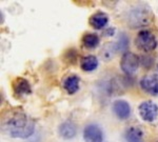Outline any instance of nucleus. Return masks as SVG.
Segmentation results:
<instances>
[{
	"instance_id": "7ed1b4c3",
	"label": "nucleus",
	"mask_w": 158,
	"mask_h": 142,
	"mask_svg": "<svg viewBox=\"0 0 158 142\" xmlns=\"http://www.w3.org/2000/svg\"><path fill=\"white\" fill-rule=\"evenodd\" d=\"M135 44L140 51L144 53L152 52L157 47V39L152 32L148 30H142L137 34L135 38Z\"/></svg>"
},
{
	"instance_id": "f3484780",
	"label": "nucleus",
	"mask_w": 158,
	"mask_h": 142,
	"mask_svg": "<svg viewBox=\"0 0 158 142\" xmlns=\"http://www.w3.org/2000/svg\"><path fill=\"white\" fill-rule=\"evenodd\" d=\"M114 33H115V29L114 27H109V29L106 30V32H104V35H106V37H111L114 35Z\"/></svg>"
},
{
	"instance_id": "a211bd4d",
	"label": "nucleus",
	"mask_w": 158,
	"mask_h": 142,
	"mask_svg": "<svg viewBox=\"0 0 158 142\" xmlns=\"http://www.w3.org/2000/svg\"><path fill=\"white\" fill-rule=\"evenodd\" d=\"M156 75L158 76V65H157V67H156Z\"/></svg>"
},
{
	"instance_id": "9d476101",
	"label": "nucleus",
	"mask_w": 158,
	"mask_h": 142,
	"mask_svg": "<svg viewBox=\"0 0 158 142\" xmlns=\"http://www.w3.org/2000/svg\"><path fill=\"white\" fill-rule=\"evenodd\" d=\"M58 133L59 136L62 139L69 140V139H72L76 136L77 130H76V125L71 121H65V122L61 123L58 128Z\"/></svg>"
},
{
	"instance_id": "20e7f679",
	"label": "nucleus",
	"mask_w": 158,
	"mask_h": 142,
	"mask_svg": "<svg viewBox=\"0 0 158 142\" xmlns=\"http://www.w3.org/2000/svg\"><path fill=\"white\" fill-rule=\"evenodd\" d=\"M140 58L132 52H124L121 57L120 67L127 75H133L139 67Z\"/></svg>"
},
{
	"instance_id": "f257e3e1",
	"label": "nucleus",
	"mask_w": 158,
	"mask_h": 142,
	"mask_svg": "<svg viewBox=\"0 0 158 142\" xmlns=\"http://www.w3.org/2000/svg\"><path fill=\"white\" fill-rule=\"evenodd\" d=\"M2 128L13 138L25 139L33 134L35 124L22 112H18L3 121Z\"/></svg>"
},
{
	"instance_id": "ddd939ff",
	"label": "nucleus",
	"mask_w": 158,
	"mask_h": 142,
	"mask_svg": "<svg viewBox=\"0 0 158 142\" xmlns=\"http://www.w3.org/2000/svg\"><path fill=\"white\" fill-rule=\"evenodd\" d=\"M80 78L76 75H70L63 81V88L67 91L69 95H73L79 90Z\"/></svg>"
},
{
	"instance_id": "423d86ee",
	"label": "nucleus",
	"mask_w": 158,
	"mask_h": 142,
	"mask_svg": "<svg viewBox=\"0 0 158 142\" xmlns=\"http://www.w3.org/2000/svg\"><path fill=\"white\" fill-rule=\"evenodd\" d=\"M85 142H103V133L97 124H88L83 130Z\"/></svg>"
},
{
	"instance_id": "39448f33",
	"label": "nucleus",
	"mask_w": 158,
	"mask_h": 142,
	"mask_svg": "<svg viewBox=\"0 0 158 142\" xmlns=\"http://www.w3.org/2000/svg\"><path fill=\"white\" fill-rule=\"evenodd\" d=\"M138 113L143 121L154 122L158 117V106L153 101H143L138 106Z\"/></svg>"
},
{
	"instance_id": "6e6552de",
	"label": "nucleus",
	"mask_w": 158,
	"mask_h": 142,
	"mask_svg": "<svg viewBox=\"0 0 158 142\" xmlns=\"http://www.w3.org/2000/svg\"><path fill=\"white\" fill-rule=\"evenodd\" d=\"M12 87H13V92H14V94L17 97L30 95L31 92H32L29 81L22 77H18L13 81Z\"/></svg>"
},
{
	"instance_id": "4468645a",
	"label": "nucleus",
	"mask_w": 158,
	"mask_h": 142,
	"mask_svg": "<svg viewBox=\"0 0 158 142\" xmlns=\"http://www.w3.org/2000/svg\"><path fill=\"white\" fill-rule=\"evenodd\" d=\"M98 67V59L93 55L85 56L81 59L80 67L85 72H93Z\"/></svg>"
},
{
	"instance_id": "1a4fd4ad",
	"label": "nucleus",
	"mask_w": 158,
	"mask_h": 142,
	"mask_svg": "<svg viewBox=\"0 0 158 142\" xmlns=\"http://www.w3.org/2000/svg\"><path fill=\"white\" fill-rule=\"evenodd\" d=\"M114 114L121 120H126L131 115V106L126 100H116L113 103Z\"/></svg>"
},
{
	"instance_id": "6ab92c4d",
	"label": "nucleus",
	"mask_w": 158,
	"mask_h": 142,
	"mask_svg": "<svg viewBox=\"0 0 158 142\" xmlns=\"http://www.w3.org/2000/svg\"><path fill=\"white\" fill-rule=\"evenodd\" d=\"M157 142H158V141H157Z\"/></svg>"
},
{
	"instance_id": "0eeeda50",
	"label": "nucleus",
	"mask_w": 158,
	"mask_h": 142,
	"mask_svg": "<svg viewBox=\"0 0 158 142\" xmlns=\"http://www.w3.org/2000/svg\"><path fill=\"white\" fill-rule=\"evenodd\" d=\"M140 87L152 96H158V76L148 75L140 80Z\"/></svg>"
},
{
	"instance_id": "2eb2a0df",
	"label": "nucleus",
	"mask_w": 158,
	"mask_h": 142,
	"mask_svg": "<svg viewBox=\"0 0 158 142\" xmlns=\"http://www.w3.org/2000/svg\"><path fill=\"white\" fill-rule=\"evenodd\" d=\"M99 41H100V40H99L98 35L93 34V33L85 34V36L82 37V44L86 49H95V47H97L99 44Z\"/></svg>"
},
{
	"instance_id": "dca6fc26",
	"label": "nucleus",
	"mask_w": 158,
	"mask_h": 142,
	"mask_svg": "<svg viewBox=\"0 0 158 142\" xmlns=\"http://www.w3.org/2000/svg\"><path fill=\"white\" fill-rule=\"evenodd\" d=\"M128 44H129L128 37H127L124 34H122L121 36L119 37V39H118V41H117V43L115 44L116 50L117 51H126V49L128 47Z\"/></svg>"
},
{
	"instance_id": "f03ea898",
	"label": "nucleus",
	"mask_w": 158,
	"mask_h": 142,
	"mask_svg": "<svg viewBox=\"0 0 158 142\" xmlns=\"http://www.w3.org/2000/svg\"><path fill=\"white\" fill-rule=\"evenodd\" d=\"M152 13L148 6L139 4L132 7L128 12L127 21L131 29H137V27L144 26L151 21Z\"/></svg>"
},
{
	"instance_id": "9b49d317",
	"label": "nucleus",
	"mask_w": 158,
	"mask_h": 142,
	"mask_svg": "<svg viewBox=\"0 0 158 142\" xmlns=\"http://www.w3.org/2000/svg\"><path fill=\"white\" fill-rule=\"evenodd\" d=\"M124 136L127 142H144V134L139 126H130Z\"/></svg>"
},
{
	"instance_id": "f8f14e48",
	"label": "nucleus",
	"mask_w": 158,
	"mask_h": 142,
	"mask_svg": "<svg viewBox=\"0 0 158 142\" xmlns=\"http://www.w3.org/2000/svg\"><path fill=\"white\" fill-rule=\"evenodd\" d=\"M109 22V17L106 14H104L102 12L95 13L94 15H92L90 18V25L95 30H101L104 29L106 25Z\"/></svg>"
}]
</instances>
